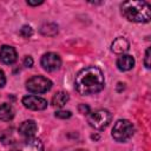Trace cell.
<instances>
[{"mask_svg":"<svg viewBox=\"0 0 151 151\" xmlns=\"http://www.w3.org/2000/svg\"><path fill=\"white\" fill-rule=\"evenodd\" d=\"M104 74L97 66H87L80 70L74 79L76 90L83 96L94 94L104 88Z\"/></svg>","mask_w":151,"mask_h":151,"instance_id":"cell-1","label":"cell"},{"mask_svg":"<svg viewBox=\"0 0 151 151\" xmlns=\"http://www.w3.org/2000/svg\"><path fill=\"white\" fill-rule=\"evenodd\" d=\"M122 14L133 22H147L151 18V7L146 1H125L120 6Z\"/></svg>","mask_w":151,"mask_h":151,"instance_id":"cell-2","label":"cell"},{"mask_svg":"<svg viewBox=\"0 0 151 151\" xmlns=\"http://www.w3.org/2000/svg\"><path fill=\"white\" fill-rule=\"evenodd\" d=\"M134 133V127L132 123L127 119H119L116 122L112 129V137L114 140L119 143H124L129 140Z\"/></svg>","mask_w":151,"mask_h":151,"instance_id":"cell-3","label":"cell"},{"mask_svg":"<svg viewBox=\"0 0 151 151\" xmlns=\"http://www.w3.org/2000/svg\"><path fill=\"white\" fill-rule=\"evenodd\" d=\"M52 87V81L42 76H34L26 83V88L32 93H45Z\"/></svg>","mask_w":151,"mask_h":151,"instance_id":"cell-4","label":"cell"},{"mask_svg":"<svg viewBox=\"0 0 151 151\" xmlns=\"http://www.w3.org/2000/svg\"><path fill=\"white\" fill-rule=\"evenodd\" d=\"M111 113L107 110H97L88 117V124L96 130H104L111 122Z\"/></svg>","mask_w":151,"mask_h":151,"instance_id":"cell-5","label":"cell"},{"mask_svg":"<svg viewBox=\"0 0 151 151\" xmlns=\"http://www.w3.org/2000/svg\"><path fill=\"white\" fill-rule=\"evenodd\" d=\"M41 66L44 67V70L48 71V72H53L60 68L61 66V59L58 54L53 53V52H48L45 53L41 57Z\"/></svg>","mask_w":151,"mask_h":151,"instance_id":"cell-6","label":"cell"},{"mask_svg":"<svg viewBox=\"0 0 151 151\" xmlns=\"http://www.w3.org/2000/svg\"><path fill=\"white\" fill-rule=\"evenodd\" d=\"M11 151H44V145L40 142V139L32 137L19 143Z\"/></svg>","mask_w":151,"mask_h":151,"instance_id":"cell-7","label":"cell"},{"mask_svg":"<svg viewBox=\"0 0 151 151\" xmlns=\"http://www.w3.org/2000/svg\"><path fill=\"white\" fill-rule=\"evenodd\" d=\"M22 104L25 107L34 111L45 110L47 107V100L37 96H25L22 98Z\"/></svg>","mask_w":151,"mask_h":151,"instance_id":"cell-8","label":"cell"},{"mask_svg":"<svg viewBox=\"0 0 151 151\" xmlns=\"http://www.w3.org/2000/svg\"><path fill=\"white\" fill-rule=\"evenodd\" d=\"M15 60H17V51L14 50V47L4 45L0 50V61L6 65H11L15 63Z\"/></svg>","mask_w":151,"mask_h":151,"instance_id":"cell-9","label":"cell"},{"mask_svg":"<svg viewBox=\"0 0 151 151\" xmlns=\"http://www.w3.org/2000/svg\"><path fill=\"white\" fill-rule=\"evenodd\" d=\"M37 130H38V126L34 120H25L19 126V133L27 138H32L37 132Z\"/></svg>","mask_w":151,"mask_h":151,"instance_id":"cell-10","label":"cell"},{"mask_svg":"<svg viewBox=\"0 0 151 151\" xmlns=\"http://www.w3.org/2000/svg\"><path fill=\"white\" fill-rule=\"evenodd\" d=\"M129 47H130L129 41L123 37H119V38L114 39L112 45H111L112 52H114L116 54H120V55L124 54L126 51H129Z\"/></svg>","mask_w":151,"mask_h":151,"instance_id":"cell-11","label":"cell"},{"mask_svg":"<svg viewBox=\"0 0 151 151\" xmlns=\"http://www.w3.org/2000/svg\"><path fill=\"white\" fill-rule=\"evenodd\" d=\"M117 66L120 71H129L134 66V59H133L132 55L122 54L117 59Z\"/></svg>","mask_w":151,"mask_h":151,"instance_id":"cell-12","label":"cell"},{"mask_svg":"<svg viewBox=\"0 0 151 151\" xmlns=\"http://www.w3.org/2000/svg\"><path fill=\"white\" fill-rule=\"evenodd\" d=\"M14 117V109L9 104H1L0 105V120L9 122Z\"/></svg>","mask_w":151,"mask_h":151,"instance_id":"cell-13","label":"cell"},{"mask_svg":"<svg viewBox=\"0 0 151 151\" xmlns=\"http://www.w3.org/2000/svg\"><path fill=\"white\" fill-rule=\"evenodd\" d=\"M68 99H70V97H68V94H67L66 92H63V91L57 92V93L53 96V98H52V105H53L54 107L60 109V107H63V106L68 101Z\"/></svg>","mask_w":151,"mask_h":151,"instance_id":"cell-14","label":"cell"},{"mask_svg":"<svg viewBox=\"0 0 151 151\" xmlns=\"http://www.w3.org/2000/svg\"><path fill=\"white\" fill-rule=\"evenodd\" d=\"M14 130L13 129H6L5 131L1 132L0 134V139L4 144H11L15 140V137H14Z\"/></svg>","mask_w":151,"mask_h":151,"instance_id":"cell-15","label":"cell"},{"mask_svg":"<svg viewBox=\"0 0 151 151\" xmlns=\"http://www.w3.org/2000/svg\"><path fill=\"white\" fill-rule=\"evenodd\" d=\"M53 31V32H58V26L54 25V24H45L41 26L40 28V32L44 34V35H51V32L50 31Z\"/></svg>","mask_w":151,"mask_h":151,"instance_id":"cell-16","label":"cell"},{"mask_svg":"<svg viewBox=\"0 0 151 151\" xmlns=\"http://www.w3.org/2000/svg\"><path fill=\"white\" fill-rule=\"evenodd\" d=\"M20 34H21L24 38H29V37L33 34V29H32L29 26H22L21 29H20Z\"/></svg>","mask_w":151,"mask_h":151,"instance_id":"cell-17","label":"cell"},{"mask_svg":"<svg viewBox=\"0 0 151 151\" xmlns=\"http://www.w3.org/2000/svg\"><path fill=\"white\" fill-rule=\"evenodd\" d=\"M72 116V113L70 111H64V110H60V111H57L55 112V117L57 118H60V119H67Z\"/></svg>","mask_w":151,"mask_h":151,"instance_id":"cell-18","label":"cell"},{"mask_svg":"<svg viewBox=\"0 0 151 151\" xmlns=\"http://www.w3.org/2000/svg\"><path fill=\"white\" fill-rule=\"evenodd\" d=\"M150 57H151V48H146L145 51V58H144V65L146 68H150Z\"/></svg>","mask_w":151,"mask_h":151,"instance_id":"cell-19","label":"cell"},{"mask_svg":"<svg viewBox=\"0 0 151 151\" xmlns=\"http://www.w3.org/2000/svg\"><path fill=\"white\" fill-rule=\"evenodd\" d=\"M78 110H79V112H80L81 114H88V113H90V107H88L86 104H80V105L78 106Z\"/></svg>","mask_w":151,"mask_h":151,"instance_id":"cell-20","label":"cell"},{"mask_svg":"<svg viewBox=\"0 0 151 151\" xmlns=\"http://www.w3.org/2000/svg\"><path fill=\"white\" fill-rule=\"evenodd\" d=\"M24 65H25L26 67H32V65H33V59H32V57H29V55L25 57V59H24Z\"/></svg>","mask_w":151,"mask_h":151,"instance_id":"cell-21","label":"cell"},{"mask_svg":"<svg viewBox=\"0 0 151 151\" xmlns=\"http://www.w3.org/2000/svg\"><path fill=\"white\" fill-rule=\"evenodd\" d=\"M5 84H6V77H5L4 71L0 70V87H2Z\"/></svg>","mask_w":151,"mask_h":151,"instance_id":"cell-22","label":"cell"},{"mask_svg":"<svg viewBox=\"0 0 151 151\" xmlns=\"http://www.w3.org/2000/svg\"><path fill=\"white\" fill-rule=\"evenodd\" d=\"M44 1H31V0H28L27 1V5H29V6H38V5H41Z\"/></svg>","mask_w":151,"mask_h":151,"instance_id":"cell-23","label":"cell"},{"mask_svg":"<svg viewBox=\"0 0 151 151\" xmlns=\"http://www.w3.org/2000/svg\"><path fill=\"white\" fill-rule=\"evenodd\" d=\"M76 151H87V150H84V149H78V150H76Z\"/></svg>","mask_w":151,"mask_h":151,"instance_id":"cell-24","label":"cell"}]
</instances>
